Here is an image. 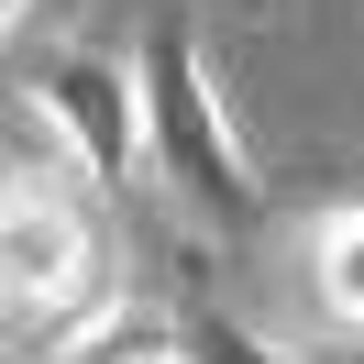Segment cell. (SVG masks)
<instances>
[{
  "mask_svg": "<svg viewBox=\"0 0 364 364\" xmlns=\"http://www.w3.org/2000/svg\"><path fill=\"white\" fill-rule=\"evenodd\" d=\"M133 67H144V133H155V177L177 188V199L199 210L210 232H254V221H265V177H254L243 133H232L221 89H210V67H199V45H188L177 23H155V33L133 45Z\"/></svg>",
  "mask_w": 364,
  "mask_h": 364,
  "instance_id": "obj_1",
  "label": "cell"
},
{
  "mask_svg": "<svg viewBox=\"0 0 364 364\" xmlns=\"http://www.w3.org/2000/svg\"><path fill=\"white\" fill-rule=\"evenodd\" d=\"M55 364H188V320L144 309V298H100L89 320L55 331Z\"/></svg>",
  "mask_w": 364,
  "mask_h": 364,
  "instance_id": "obj_4",
  "label": "cell"
},
{
  "mask_svg": "<svg viewBox=\"0 0 364 364\" xmlns=\"http://www.w3.org/2000/svg\"><path fill=\"white\" fill-rule=\"evenodd\" d=\"M188 364H287V353L243 320H188Z\"/></svg>",
  "mask_w": 364,
  "mask_h": 364,
  "instance_id": "obj_6",
  "label": "cell"
},
{
  "mask_svg": "<svg viewBox=\"0 0 364 364\" xmlns=\"http://www.w3.org/2000/svg\"><path fill=\"white\" fill-rule=\"evenodd\" d=\"M33 111L67 133V155H77V177H100V188H133V177H155V133H144V67L133 55H100V45H67V55H45L33 67Z\"/></svg>",
  "mask_w": 364,
  "mask_h": 364,
  "instance_id": "obj_2",
  "label": "cell"
},
{
  "mask_svg": "<svg viewBox=\"0 0 364 364\" xmlns=\"http://www.w3.org/2000/svg\"><path fill=\"white\" fill-rule=\"evenodd\" d=\"M0 276H11V309L45 320V342L67 331V320H89V298H100V232H89V210H77L55 177H11V199H0Z\"/></svg>",
  "mask_w": 364,
  "mask_h": 364,
  "instance_id": "obj_3",
  "label": "cell"
},
{
  "mask_svg": "<svg viewBox=\"0 0 364 364\" xmlns=\"http://www.w3.org/2000/svg\"><path fill=\"white\" fill-rule=\"evenodd\" d=\"M309 287H320V309H331L342 331H364V199L320 210V232H309Z\"/></svg>",
  "mask_w": 364,
  "mask_h": 364,
  "instance_id": "obj_5",
  "label": "cell"
}]
</instances>
